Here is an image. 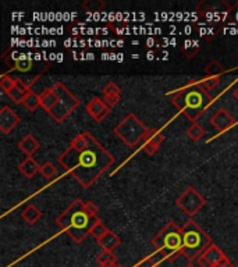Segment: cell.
I'll return each instance as SVG.
<instances>
[{
  "label": "cell",
  "instance_id": "6da1fadb",
  "mask_svg": "<svg viewBox=\"0 0 238 267\" xmlns=\"http://www.w3.org/2000/svg\"><path fill=\"white\" fill-rule=\"evenodd\" d=\"M114 161L116 157L89 132L74 137L59 157L61 167L84 188H91Z\"/></svg>",
  "mask_w": 238,
  "mask_h": 267
},
{
  "label": "cell",
  "instance_id": "7a4b0ae2",
  "mask_svg": "<svg viewBox=\"0 0 238 267\" xmlns=\"http://www.w3.org/2000/svg\"><path fill=\"white\" fill-rule=\"evenodd\" d=\"M215 96L201 86L200 81H191L185 86L172 94L173 105L188 118L195 122L213 103Z\"/></svg>",
  "mask_w": 238,
  "mask_h": 267
},
{
  "label": "cell",
  "instance_id": "3957f363",
  "mask_svg": "<svg viewBox=\"0 0 238 267\" xmlns=\"http://www.w3.org/2000/svg\"><path fill=\"white\" fill-rule=\"evenodd\" d=\"M99 217L85 210L83 199H75L60 216L56 218V224L66 231L67 235L77 244H81L88 237Z\"/></svg>",
  "mask_w": 238,
  "mask_h": 267
},
{
  "label": "cell",
  "instance_id": "277c9868",
  "mask_svg": "<svg viewBox=\"0 0 238 267\" xmlns=\"http://www.w3.org/2000/svg\"><path fill=\"white\" fill-rule=\"evenodd\" d=\"M181 233H183L181 256H184L189 263L198 260V257L213 244L209 234L191 218L181 227Z\"/></svg>",
  "mask_w": 238,
  "mask_h": 267
},
{
  "label": "cell",
  "instance_id": "5b68a950",
  "mask_svg": "<svg viewBox=\"0 0 238 267\" xmlns=\"http://www.w3.org/2000/svg\"><path fill=\"white\" fill-rule=\"evenodd\" d=\"M150 244L156 250L165 255L166 260H176L178 256H181V249H183L181 227H178L174 221H169L152 238Z\"/></svg>",
  "mask_w": 238,
  "mask_h": 267
},
{
  "label": "cell",
  "instance_id": "8992f818",
  "mask_svg": "<svg viewBox=\"0 0 238 267\" xmlns=\"http://www.w3.org/2000/svg\"><path fill=\"white\" fill-rule=\"evenodd\" d=\"M149 128L139 120L134 113H130L114 127V134L123 144L128 148H135L139 142H142Z\"/></svg>",
  "mask_w": 238,
  "mask_h": 267
},
{
  "label": "cell",
  "instance_id": "52a82bcc",
  "mask_svg": "<svg viewBox=\"0 0 238 267\" xmlns=\"http://www.w3.org/2000/svg\"><path fill=\"white\" fill-rule=\"evenodd\" d=\"M52 88L59 98V103L49 111V114L56 122H63L80 106V100L64 83L56 82Z\"/></svg>",
  "mask_w": 238,
  "mask_h": 267
},
{
  "label": "cell",
  "instance_id": "ba28073f",
  "mask_svg": "<svg viewBox=\"0 0 238 267\" xmlns=\"http://www.w3.org/2000/svg\"><path fill=\"white\" fill-rule=\"evenodd\" d=\"M176 205H177L189 218H192V217L206 205V199L194 188V187H188V188L185 189L183 194L180 195L177 199H176Z\"/></svg>",
  "mask_w": 238,
  "mask_h": 267
},
{
  "label": "cell",
  "instance_id": "9c48e42d",
  "mask_svg": "<svg viewBox=\"0 0 238 267\" xmlns=\"http://www.w3.org/2000/svg\"><path fill=\"white\" fill-rule=\"evenodd\" d=\"M227 256L224 255V252H223L217 245L212 244L208 249L202 253V255L198 257V267H212L217 264V263H220L223 259H226Z\"/></svg>",
  "mask_w": 238,
  "mask_h": 267
},
{
  "label": "cell",
  "instance_id": "30bf717a",
  "mask_svg": "<svg viewBox=\"0 0 238 267\" xmlns=\"http://www.w3.org/2000/svg\"><path fill=\"white\" fill-rule=\"evenodd\" d=\"M163 141H165L163 134L156 128H150L144 141H142V150L148 156H153L157 150L161 149Z\"/></svg>",
  "mask_w": 238,
  "mask_h": 267
},
{
  "label": "cell",
  "instance_id": "8fae6325",
  "mask_svg": "<svg viewBox=\"0 0 238 267\" xmlns=\"http://www.w3.org/2000/svg\"><path fill=\"white\" fill-rule=\"evenodd\" d=\"M87 113L94 118L95 121L102 122L110 113V107L106 105L105 100L100 98H92L87 103Z\"/></svg>",
  "mask_w": 238,
  "mask_h": 267
},
{
  "label": "cell",
  "instance_id": "7c38bea8",
  "mask_svg": "<svg viewBox=\"0 0 238 267\" xmlns=\"http://www.w3.org/2000/svg\"><path fill=\"white\" fill-rule=\"evenodd\" d=\"M18 122H20V117L16 111L11 110V107L3 106L0 109V131L2 134L11 132L18 125Z\"/></svg>",
  "mask_w": 238,
  "mask_h": 267
},
{
  "label": "cell",
  "instance_id": "4fadbf2b",
  "mask_svg": "<svg viewBox=\"0 0 238 267\" xmlns=\"http://www.w3.org/2000/svg\"><path fill=\"white\" fill-rule=\"evenodd\" d=\"M211 124L216 128L217 132H226L227 129H230L235 124V118L227 110L220 109L212 116Z\"/></svg>",
  "mask_w": 238,
  "mask_h": 267
},
{
  "label": "cell",
  "instance_id": "5bb4252c",
  "mask_svg": "<svg viewBox=\"0 0 238 267\" xmlns=\"http://www.w3.org/2000/svg\"><path fill=\"white\" fill-rule=\"evenodd\" d=\"M31 91V85L27 83L25 81H22V78H16V86L11 88L9 92H6V95L10 98L14 103L20 105L24 102V98L25 95Z\"/></svg>",
  "mask_w": 238,
  "mask_h": 267
},
{
  "label": "cell",
  "instance_id": "9a60e30c",
  "mask_svg": "<svg viewBox=\"0 0 238 267\" xmlns=\"http://www.w3.org/2000/svg\"><path fill=\"white\" fill-rule=\"evenodd\" d=\"M39 148H41L39 141L35 138L33 135H31V134H27V135L18 142V149L21 150L24 155H27V157H31Z\"/></svg>",
  "mask_w": 238,
  "mask_h": 267
},
{
  "label": "cell",
  "instance_id": "2e32d148",
  "mask_svg": "<svg viewBox=\"0 0 238 267\" xmlns=\"http://www.w3.org/2000/svg\"><path fill=\"white\" fill-rule=\"evenodd\" d=\"M18 170L25 178H33L38 172H41V166L38 161L33 160L32 157H27L25 160L18 164Z\"/></svg>",
  "mask_w": 238,
  "mask_h": 267
},
{
  "label": "cell",
  "instance_id": "e0dca14e",
  "mask_svg": "<svg viewBox=\"0 0 238 267\" xmlns=\"http://www.w3.org/2000/svg\"><path fill=\"white\" fill-rule=\"evenodd\" d=\"M39 99H41V107L45 111H48V113L59 103V98H57V95H56L53 88L45 89L44 92L39 95Z\"/></svg>",
  "mask_w": 238,
  "mask_h": 267
},
{
  "label": "cell",
  "instance_id": "ac0fdd59",
  "mask_svg": "<svg viewBox=\"0 0 238 267\" xmlns=\"http://www.w3.org/2000/svg\"><path fill=\"white\" fill-rule=\"evenodd\" d=\"M98 242H99L100 248L103 250L113 252L116 248H118V245H120V238H118L113 231H109V233L106 234L103 238H100Z\"/></svg>",
  "mask_w": 238,
  "mask_h": 267
},
{
  "label": "cell",
  "instance_id": "d6986e66",
  "mask_svg": "<svg viewBox=\"0 0 238 267\" xmlns=\"http://www.w3.org/2000/svg\"><path fill=\"white\" fill-rule=\"evenodd\" d=\"M41 216H42V211L39 210L35 205L27 206V207L21 211L22 220L25 223H28L29 226H33V224L41 218Z\"/></svg>",
  "mask_w": 238,
  "mask_h": 267
},
{
  "label": "cell",
  "instance_id": "ffe728a7",
  "mask_svg": "<svg viewBox=\"0 0 238 267\" xmlns=\"http://www.w3.org/2000/svg\"><path fill=\"white\" fill-rule=\"evenodd\" d=\"M96 261L99 267H116L117 257L113 252L109 250H102L99 255L96 256Z\"/></svg>",
  "mask_w": 238,
  "mask_h": 267
},
{
  "label": "cell",
  "instance_id": "44dd1931",
  "mask_svg": "<svg viewBox=\"0 0 238 267\" xmlns=\"http://www.w3.org/2000/svg\"><path fill=\"white\" fill-rule=\"evenodd\" d=\"M223 74H224V67L217 60H212L205 68V77L222 78Z\"/></svg>",
  "mask_w": 238,
  "mask_h": 267
},
{
  "label": "cell",
  "instance_id": "7402d4cb",
  "mask_svg": "<svg viewBox=\"0 0 238 267\" xmlns=\"http://www.w3.org/2000/svg\"><path fill=\"white\" fill-rule=\"evenodd\" d=\"M22 105L25 106L29 111H35L38 107H41V99H39V95L35 94L32 89H31V91L25 95Z\"/></svg>",
  "mask_w": 238,
  "mask_h": 267
},
{
  "label": "cell",
  "instance_id": "603a6c76",
  "mask_svg": "<svg viewBox=\"0 0 238 267\" xmlns=\"http://www.w3.org/2000/svg\"><path fill=\"white\" fill-rule=\"evenodd\" d=\"M204 135H205V129H204V127H201L200 124H196V122H194V124L187 129V137H188L191 141H194V142L201 141V139L204 138Z\"/></svg>",
  "mask_w": 238,
  "mask_h": 267
},
{
  "label": "cell",
  "instance_id": "cb8c5ba5",
  "mask_svg": "<svg viewBox=\"0 0 238 267\" xmlns=\"http://www.w3.org/2000/svg\"><path fill=\"white\" fill-rule=\"evenodd\" d=\"M109 231H110V230H109V228L106 227V226H105V224H103V223H102V221H98L94 226V228H92V231H91V235H94L95 238H96V239H98V241H99V239L100 238H103V237H105L106 234L109 233Z\"/></svg>",
  "mask_w": 238,
  "mask_h": 267
},
{
  "label": "cell",
  "instance_id": "d4e9b609",
  "mask_svg": "<svg viewBox=\"0 0 238 267\" xmlns=\"http://www.w3.org/2000/svg\"><path fill=\"white\" fill-rule=\"evenodd\" d=\"M31 67H32V61H31V59L25 57V56H21L14 63V68L18 70V71H28V70H31Z\"/></svg>",
  "mask_w": 238,
  "mask_h": 267
},
{
  "label": "cell",
  "instance_id": "484cf974",
  "mask_svg": "<svg viewBox=\"0 0 238 267\" xmlns=\"http://www.w3.org/2000/svg\"><path fill=\"white\" fill-rule=\"evenodd\" d=\"M41 174L44 175L45 178H53L57 174V170L53 163L50 161H45L44 164L41 166Z\"/></svg>",
  "mask_w": 238,
  "mask_h": 267
},
{
  "label": "cell",
  "instance_id": "4316f807",
  "mask_svg": "<svg viewBox=\"0 0 238 267\" xmlns=\"http://www.w3.org/2000/svg\"><path fill=\"white\" fill-rule=\"evenodd\" d=\"M83 7L85 10L88 11H100L103 7H105V3L103 2H100V0H87V2H84Z\"/></svg>",
  "mask_w": 238,
  "mask_h": 267
},
{
  "label": "cell",
  "instance_id": "83f0119b",
  "mask_svg": "<svg viewBox=\"0 0 238 267\" xmlns=\"http://www.w3.org/2000/svg\"><path fill=\"white\" fill-rule=\"evenodd\" d=\"M16 86V78L10 77V75H3L2 79H0V88L6 92H9L11 88Z\"/></svg>",
  "mask_w": 238,
  "mask_h": 267
},
{
  "label": "cell",
  "instance_id": "f1b7e54d",
  "mask_svg": "<svg viewBox=\"0 0 238 267\" xmlns=\"http://www.w3.org/2000/svg\"><path fill=\"white\" fill-rule=\"evenodd\" d=\"M120 88H118V85L116 82H107L105 85V88H103V96H114V95H120Z\"/></svg>",
  "mask_w": 238,
  "mask_h": 267
},
{
  "label": "cell",
  "instance_id": "f546056e",
  "mask_svg": "<svg viewBox=\"0 0 238 267\" xmlns=\"http://www.w3.org/2000/svg\"><path fill=\"white\" fill-rule=\"evenodd\" d=\"M84 207H85V210L91 213V214H94V216H98V206L95 205L94 202H91V200H84Z\"/></svg>",
  "mask_w": 238,
  "mask_h": 267
},
{
  "label": "cell",
  "instance_id": "4dcf8cb0",
  "mask_svg": "<svg viewBox=\"0 0 238 267\" xmlns=\"http://www.w3.org/2000/svg\"><path fill=\"white\" fill-rule=\"evenodd\" d=\"M135 267H159V266L156 264L155 261L152 260V257H150V256H146V257H144V259L139 261L138 264H137Z\"/></svg>",
  "mask_w": 238,
  "mask_h": 267
},
{
  "label": "cell",
  "instance_id": "1f68e13d",
  "mask_svg": "<svg viewBox=\"0 0 238 267\" xmlns=\"http://www.w3.org/2000/svg\"><path fill=\"white\" fill-rule=\"evenodd\" d=\"M212 267H234V264L231 263V260H230L228 257H226V259H223L220 263H217V264H215V266Z\"/></svg>",
  "mask_w": 238,
  "mask_h": 267
},
{
  "label": "cell",
  "instance_id": "d6a6232c",
  "mask_svg": "<svg viewBox=\"0 0 238 267\" xmlns=\"http://www.w3.org/2000/svg\"><path fill=\"white\" fill-rule=\"evenodd\" d=\"M233 95H234V98H235V99L238 100V85H237V86H235V89H234Z\"/></svg>",
  "mask_w": 238,
  "mask_h": 267
},
{
  "label": "cell",
  "instance_id": "836d02e7",
  "mask_svg": "<svg viewBox=\"0 0 238 267\" xmlns=\"http://www.w3.org/2000/svg\"><path fill=\"white\" fill-rule=\"evenodd\" d=\"M184 267H196V266H194V264H192V263H188V264H187V266H184Z\"/></svg>",
  "mask_w": 238,
  "mask_h": 267
}]
</instances>
